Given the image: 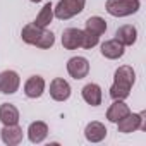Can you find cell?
Instances as JSON below:
<instances>
[{
	"label": "cell",
	"mask_w": 146,
	"mask_h": 146,
	"mask_svg": "<svg viewBox=\"0 0 146 146\" xmlns=\"http://www.w3.org/2000/svg\"><path fill=\"white\" fill-rule=\"evenodd\" d=\"M2 132V141L9 146H16L23 141V129L17 127V124L14 125H4V129L0 131Z\"/></svg>",
	"instance_id": "obj_11"
},
{
	"label": "cell",
	"mask_w": 146,
	"mask_h": 146,
	"mask_svg": "<svg viewBox=\"0 0 146 146\" xmlns=\"http://www.w3.org/2000/svg\"><path fill=\"white\" fill-rule=\"evenodd\" d=\"M139 0H107V12L115 17H124L137 12Z\"/></svg>",
	"instance_id": "obj_3"
},
{
	"label": "cell",
	"mask_w": 146,
	"mask_h": 146,
	"mask_svg": "<svg viewBox=\"0 0 146 146\" xmlns=\"http://www.w3.org/2000/svg\"><path fill=\"white\" fill-rule=\"evenodd\" d=\"M83 43V31L78 28H69L62 35V45L67 50H76Z\"/></svg>",
	"instance_id": "obj_9"
},
{
	"label": "cell",
	"mask_w": 146,
	"mask_h": 146,
	"mask_svg": "<svg viewBox=\"0 0 146 146\" xmlns=\"http://www.w3.org/2000/svg\"><path fill=\"white\" fill-rule=\"evenodd\" d=\"M127 113H131V110H129V107L122 102V100H115V103H112L110 105V108H108V112H107V119L110 120V122H119L120 119H124Z\"/></svg>",
	"instance_id": "obj_14"
},
{
	"label": "cell",
	"mask_w": 146,
	"mask_h": 146,
	"mask_svg": "<svg viewBox=\"0 0 146 146\" xmlns=\"http://www.w3.org/2000/svg\"><path fill=\"white\" fill-rule=\"evenodd\" d=\"M84 134H86V139H88V141H91V143H100L102 139H105L107 129H105V125H103L102 122H91V124L86 125Z\"/></svg>",
	"instance_id": "obj_16"
},
{
	"label": "cell",
	"mask_w": 146,
	"mask_h": 146,
	"mask_svg": "<svg viewBox=\"0 0 146 146\" xmlns=\"http://www.w3.org/2000/svg\"><path fill=\"white\" fill-rule=\"evenodd\" d=\"M98 40H100V36H98V35L90 33V31L86 29V31H83V43H81V46L90 50V48H93V46H96V45H98Z\"/></svg>",
	"instance_id": "obj_21"
},
{
	"label": "cell",
	"mask_w": 146,
	"mask_h": 146,
	"mask_svg": "<svg viewBox=\"0 0 146 146\" xmlns=\"http://www.w3.org/2000/svg\"><path fill=\"white\" fill-rule=\"evenodd\" d=\"M23 40L29 45H36L40 48H50L55 43V36L52 31H45L43 28H38L35 24H26L21 33Z\"/></svg>",
	"instance_id": "obj_2"
},
{
	"label": "cell",
	"mask_w": 146,
	"mask_h": 146,
	"mask_svg": "<svg viewBox=\"0 0 146 146\" xmlns=\"http://www.w3.org/2000/svg\"><path fill=\"white\" fill-rule=\"evenodd\" d=\"M52 19H53V7H52V4H45V7L41 9V12L38 14V17H36V21L33 24L45 29L52 23Z\"/></svg>",
	"instance_id": "obj_19"
},
{
	"label": "cell",
	"mask_w": 146,
	"mask_h": 146,
	"mask_svg": "<svg viewBox=\"0 0 146 146\" xmlns=\"http://www.w3.org/2000/svg\"><path fill=\"white\" fill-rule=\"evenodd\" d=\"M86 29H88L90 33H95V35L102 36V35L107 31V23H105V19L95 16V17H90V19L86 21Z\"/></svg>",
	"instance_id": "obj_20"
},
{
	"label": "cell",
	"mask_w": 146,
	"mask_h": 146,
	"mask_svg": "<svg viewBox=\"0 0 146 146\" xmlns=\"http://www.w3.org/2000/svg\"><path fill=\"white\" fill-rule=\"evenodd\" d=\"M28 136L31 143H41L48 136V127L45 122H33L28 129Z\"/></svg>",
	"instance_id": "obj_18"
},
{
	"label": "cell",
	"mask_w": 146,
	"mask_h": 146,
	"mask_svg": "<svg viewBox=\"0 0 146 146\" xmlns=\"http://www.w3.org/2000/svg\"><path fill=\"white\" fill-rule=\"evenodd\" d=\"M84 4H86V0H60L53 14L58 19H70L84 9Z\"/></svg>",
	"instance_id": "obj_4"
},
{
	"label": "cell",
	"mask_w": 146,
	"mask_h": 146,
	"mask_svg": "<svg viewBox=\"0 0 146 146\" xmlns=\"http://www.w3.org/2000/svg\"><path fill=\"white\" fill-rule=\"evenodd\" d=\"M50 96L55 102H65L70 96V86L67 81H64L62 78H55L50 83Z\"/></svg>",
	"instance_id": "obj_8"
},
{
	"label": "cell",
	"mask_w": 146,
	"mask_h": 146,
	"mask_svg": "<svg viewBox=\"0 0 146 146\" xmlns=\"http://www.w3.org/2000/svg\"><path fill=\"white\" fill-rule=\"evenodd\" d=\"M102 55L107 58H120L124 55V45L119 40H108L102 45Z\"/></svg>",
	"instance_id": "obj_12"
},
{
	"label": "cell",
	"mask_w": 146,
	"mask_h": 146,
	"mask_svg": "<svg viewBox=\"0 0 146 146\" xmlns=\"http://www.w3.org/2000/svg\"><path fill=\"white\" fill-rule=\"evenodd\" d=\"M0 122L4 125H14L19 122V112L14 105L11 103H4L0 105Z\"/></svg>",
	"instance_id": "obj_13"
},
{
	"label": "cell",
	"mask_w": 146,
	"mask_h": 146,
	"mask_svg": "<svg viewBox=\"0 0 146 146\" xmlns=\"http://www.w3.org/2000/svg\"><path fill=\"white\" fill-rule=\"evenodd\" d=\"M113 84L110 88V96L113 100H125L131 93V88L134 84L136 74H134V69L129 65H122L115 70V76H113Z\"/></svg>",
	"instance_id": "obj_1"
},
{
	"label": "cell",
	"mask_w": 146,
	"mask_h": 146,
	"mask_svg": "<svg viewBox=\"0 0 146 146\" xmlns=\"http://www.w3.org/2000/svg\"><path fill=\"white\" fill-rule=\"evenodd\" d=\"M144 112L143 113H127L124 119H120L117 124H119V132H124V134H129V132H134L137 129L144 131L146 129V119H144Z\"/></svg>",
	"instance_id": "obj_5"
},
{
	"label": "cell",
	"mask_w": 146,
	"mask_h": 146,
	"mask_svg": "<svg viewBox=\"0 0 146 146\" xmlns=\"http://www.w3.org/2000/svg\"><path fill=\"white\" fill-rule=\"evenodd\" d=\"M45 91V81L40 76H31L24 84V93L29 98H40Z\"/></svg>",
	"instance_id": "obj_10"
},
{
	"label": "cell",
	"mask_w": 146,
	"mask_h": 146,
	"mask_svg": "<svg viewBox=\"0 0 146 146\" xmlns=\"http://www.w3.org/2000/svg\"><path fill=\"white\" fill-rule=\"evenodd\" d=\"M83 98L91 107H98L102 103V90H100V86L98 84H93V83L86 84L83 88Z\"/></svg>",
	"instance_id": "obj_15"
},
{
	"label": "cell",
	"mask_w": 146,
	"mask_h": 146,
	"mask_svg": "<svg viewBox=\"0 0 146 146\" xmlns=\"http://www.w3.org/2000/svg\"><path fill=\"white\" fill-rule=\"evenodd\" d=\"M136 38H137V31H136L134 26H129V24L127 26H120L117 29V33H115V40H119L124 46L125 45H134Z\"/></svg>",
	"instance_id": "obj_17"
},
{
	"label": "cell",
	"mask_w": 146,
	"mask_h": 146,
	"mask_svg": "<svg viewBox=\"0 0 146 146\" xmlns=\"http://www.w3.org/2000/svg\"><path fill=\"white\" fill-rule=\"evenodd\" d=\"M19 76L14 70H4L0 72V93L12 95L19 90Z\"/></svg>",
	"instance_id": "obj_6"
},
{
	"label": "cell",
	"mask_w": 146,
	"mask_h": 146,
	"mask_svg": "<svg viewBox=\"0 0 146 146\" xmlns=\"http://www.w3.org/2000/svg\"><path fill=\"white\" fill-rule=\"evenodd\" d=\"M31 2H40V0H31Z\"/></svg>",
	"instance_id": "obj_22"
},
{
	"label": "cell",
	"mask_w": 146,
	"mask_h": 146,
	"mask_svg": "<svg viewBox=\"0 0 146 146\" xmlns=\"http://www.w3.org/2000/svg\"><path fill=\"white\" fill-rule=\"evenodd\" d=\"M67 70L74 79H83L90 72V62L84 57H72L67 62Z\"/></svg>",
	"instance_id": "obj_7"
}]
</instances>
